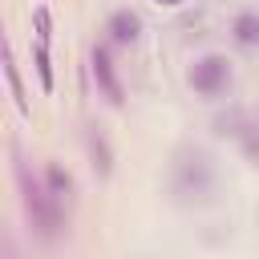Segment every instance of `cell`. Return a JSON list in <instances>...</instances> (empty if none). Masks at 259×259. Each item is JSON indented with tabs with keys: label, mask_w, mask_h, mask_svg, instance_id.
I'll list each match as a JSON object with an SVG mask.
<instances>
[{
	"label": "cell",
	"mask_w": 259,
	"mask_h": 259,
	"mask_svg": "<svg viewBox=\"0 0 259 259\" xmlns=\"http://www.w3.org/2000/svg\"><path fill=\"white\" fill-rule=\"evenodd\" d=\"M219 186V170H214V158L198 146H182L174 154V166H170V190L182 198V202H206Z\"/></svg>",
	"instance_id": "1"
},
{
	"label": "cell",
	"mask_w": 259,
	"mask_h": 259,
	"mask_svg": "<svg viewBox=\"0 0 259 259\" xmlns=\"http://www.w3.org/2000/svg\"><path fill=\"white\" fill-rule=\"evenodd\" d=\"M12 170H16V186H20V202H24V214H28V223H32V231L40 235V239H53L57 231H61V206L53 202V194H49V186L28 170V162L20 158V150H12Z\"/></svg>",
	"instance_id": "2"
},
{
	"label": "cell",
	"mask_w": 259,
	"mask_h": 259,
	"mask_svg": "<svg viewBox=\"0 0 259 259\" xmlns=\"http://www.w3.org/2000/svg\"><path fill=\"white\" fill-rule=\"evenodd\" d=\"M231 81H235V73H231V57L227 53H202L186 69V85L202 101H219L223 93H231Z\"/></svg>",
	"instance_id": "3"
},
{
	"label": "cell",
	"mask_w": 259,
	"mask_h": 259,
	"mask_svg": "<svg viewBox=\"0 0 259 259\" xmlns=\"http://www.w3.org/2000/svg\"><path fill=\"white\" fill-rule=\"evenodd\" d=\"M89 61H93V77H97L101 93H105L113 105H121L125 97H121V81H117V69H113V61H109V49H105V45H97Z\"/></svg>",
	"instance_id": "4"
},
{
	"label": "cell",
	"mask_w": 259,
	"mask_h": 259,
	"mask_svg": "<svg viewBox=\"0 0 259 259\" xmlns=\"http://www.w3.org/2000/svg\"><path fill=\"white\" fill-rule=\"evenodd\" d=\"M105 32H109L113 45H134V40L142 36V16H138L134 8H117V12H109Z\"/></svg>",
	"instance_id": "5"
},
{
	"label": "cell",
	"mask_w": 259,
	"mask_h": 259,
	"mask_svg": "<svg viewBox=\"0 0 259 259\" xmlns=\"http://www.w3.org/2000/svg\"><path fill=\"white\" fill-rule=\"evenodd\" d=\"M231 40L239 49H259V8H239L231 16Z\"/></svg>",
	"instance_id": "6"
},
{
	"label": "cell",
	"mask_w": 259,
	"mask_h": 259,
	"mask_svg": "<svg viewBox=\"0 0 259 259\" xmlns=\"http://www.w3.org/2000/svg\"><path fill=\"white\" fill-rule=\"evenodd\" d=\"M45 186H49V194H53V202L65 210V202L73 198V174L61 166V162H49L45 166Z\"/></svg>",
	"instance_id": "7"
},
{
	"label": "cell",
	"mask_w": 259,
	"mask_h": 259,
	"mask_svg": "<svg viewBox=\"0 0 259 259\" xmlns=\"http://www.w3.org/2000/svg\"><path fill=\"white\" fill-rule=\"evenodd\" d=\"M89 162H93L97 178H109L113 174V150H109V142H105L101 130H89Z\"/></svg>",
	"instance_id": "8"
},
{
	"label": "cell",
	"mask_w": 259,
	"mask_h": 259,
	"mask_svg": "<svg viewBox=\"0 0 259 259\" xmlns=\"http://www.w3.org/2000/svg\"><path fill=\"white\" fill-rule=\"evenodd\" d=\"M4 77H8V89H12V101H16L20 117H28L32 109H28V97H24V85H20V69H16V57H12V49H4Z\"/></svg>",
	"instance_id": "9"
},
{
	"label": "cell",
	"mask_w": 259,
	"mask_h": 259,
	"mask_svg": "<svg viewBox=\"0 0 259 259\" xmlns=\"http://www.w3.org/2000/svg\"><path fill=\"white\" fill-rule=\"evenodd\" d=\"M32 61H36V77H40V89L49 93V89H53V65H49V45H45V40H36V49H32Z\"/></svg>",
	"instance_id": "10"
},
{
	"label": "cell",
	"mask_w": 259,
	"mask_h": 259,
	"mask_svg": "<svg viewBox=\"0 0 259 259\" xmlns=\"http://www.w3.org/2000/svg\"><path fill=\"white\" fill-rule=\"evenodd\" d=\"M32 28H36V40H53V12H49V4H36L32 8Z\"/></svg>",
	"instance_id": "11"
},
{
	"label": "cell",
	"mask_w": 259,
	"mask_h": 259,
	"mask_svg": "<svg viewBox=\"0 0 259 259\" xmlns=\"http://www.w3.org/2000/svg\"><path fill=\"white\" fill-rule=\"evenodd\" d=\"M4 259H20V255H16V243H12V239H4Z\"/></svg>",
	"instance_id": "12"
},
{
	"label": "cell",
	"mask_w": 259,
	"mask_h": 259,
	"mask_svg": "<svg viewBox=\"0 0 259 259\" xmlns=\"http://www.w3.org/2000/svg\"><path fill=\"white\" fill-rule=\"evenodd\" d=\"M154 4H166V8H174V4H182V0H154Z\"/></svg>",
	"instance_id": "13"
}]
</instances>
